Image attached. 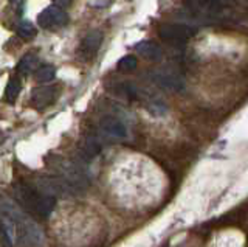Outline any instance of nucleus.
<instances>
[{"label": "nucleus", "instance_id": "3", "mask_svg": "<svg viewBox=\"0 0 248 247\" xmlns=\"http://www.w3.org/2000/svg\"><path fill=\"white\" fill-rule=\"evenodd\" d=\"M185 6L191 13L200 14L203 17H223L231 13L223 3L216 0H185Z\"/></svg>", "mask_w": 248, "mask_h": 247}, {"label": "nucleus", "instance_id": "1", "mask_svg": "<svg viewBox=\"0 0 248 247\" xmlns=\"http://www.w3.org/2000/svg\"><path fill=\"white\" fill-rule=\"evenodd\" d=\"M0 214L14 226V239L20 247H41L44 243L42 230L17 202L0 191Z\"/></svg>", "mask_w": 248, "mask_h": 247}, {"label": "nucleus", "instance_id": "2", "mask_svg": "<svg viewBox=\"0 0 248 247\" xmlns=\"http://www.w3.org/2000/svg\"><path fill=\"white\" fill-rule=\"evenodd\" d=\"M16 198L19 199V204L23 207V212L34 214L39 219H46L51 214L56 200L53 196L46 195L41 188L33 187L25 181H19L14 183Z\"/></svg>", "mask_w": 248, "mask_h": 247}, {"label": "nucleus", "instance_id": "19", "mask_svg": "<svg viewBox=\"0 0 248 247\" xmlns=\"http://www.w3.org/2000/svg\"><path fill=\"white\" fill-rule=\"evenodd\" d=\"M73 3V0H54V5L59 6V8H67L68 5H72Z\"/></svg>", "mask_w": 248, "mask_h": 247}, {"label": "nucleus", "instance_id": "21", "mask_svg": "<svg viewBox=\"0 0 248 247\" xmlns=\"http://www.w3.org/2000/svg\"><path fill=\"white\" fill-rule=\"evenodd\" d=\"M13 2H19V3H22V2H23V0H13Z\"/></svg>", "mask_w": 248, "mask_h": 247}, {"label": "nucleus", "instance_id": "4", "mask_svg": "<svg viewBox=\"0 0 248 247\" xmlns=\"http://www.w3.org/2000/svg\"><path fill=\"white\" fill-rule=\"evenodd\" d=\"M197 34V28L185 24H161L158 28V36L163 41L182 44Z\"/></svg>", "mask_w": 248, "mask_h": 247}, {"label": "nucleus", "instance_id": "8", "mask_svg": "<svg viewBox=\"0 0 248 247\" xmlns=\"http://www.w3.org/2000/svg\"><path fill=\"white\" fill-rule=\"evenodd\" d=\"M61 89L58 86H42L36 87L31 94V101H33L36 109H45L51 106L58 99Z\"/></svg>", "mask_w": 248, "mask_h": 247}, {"label": "nucleus", "instance_id": "6", "mask_svg": "<svg viewBox=\"0 0 248 247\" xmlns=\"http://www.w3.org/2000/svg\"><path fill=\"white\" fill-rule=\"evenodd\" d=\"M149 78L152 80V82H155L161 89H166L170 92H183L185 90L183 76H180L172 70H166V68L165 70H154V72H151Z\"/></svg>", "mask_w": 248, "mask_h": 247}, {"label": "nucleus", "instance_id": "9", "mask_svg": "<svg viewBox=\"0 0 248 247\" xmlns=\"http://www.w3.org/2000/svg\"><path fill=\"white\" fill-rule=\"evenodd\" d=\"M101 131L112 138H118V140H123V138H127V128L126 125L120 120L113 117V115H106V117L101 118L99 123Z\"/></svg>", "mask_w": 248, "mask_h": 247}, {"label": "nucleus", "instance_id": "5", "mask_svg": "<svg viewBox=\"0 0 248 247\" xmlns=\"http://www.w3.org/2000/svg\"><path fill=\"white\" fill-rule=\"evenodd\" d=\"M68 14L65 10L59 8L56 5L46 6L44 11L37 14V24L44 30H58L68 24Z\"/></svg>", "mask_w": 248, "mask_h": 247}, {"label": "nucleus", "instance_id": "10", "mask_svg": "<svg viewBox=\"0 0 248 247\" xmlns=\"http://www.w3.org/2000/svg\"><path fill=\"white\" fill-rule=\"evenodd\" d=\"M135 50L140 56H143L147 61H158L163 55V51L160 49L158 44H155L154 41H141L135 45Z\"/></svg>", "mask_w": 248, "mask_h": 247}, {"label": "nucleus", "instance_id": "20", "mask_svg": "<svg viewBox=\"0 0 248 247\" xmlns=\"http://www.w3.org/2000/svg\"><path fill=\"white\" fill-rule=\"evenodd\" d=\"M216 2H219V3H234V2H237V0H216Z\"/></svg>", "mask_w": 248, "mask_h": 247}, {"label": "nucleus", "instance_id": "11", "mask_svg": "<svg viewBox=\"0 0 248 247\" xmlns=\"http://www.w3.org/2000/svg\"><path fill=\"white\" fill-rule=\"evenodd\" d=\"M101 149H103V145H101V142L98 140V137L95 134H92V135H87V138H85V142L81 148V156L84 157L85 162H89L93 157H96L101 152Z\"/></svg>", "mask_w": 248, "mask_h": 247}, {"label": "nucleus", "instance_id": "17", "mask_svg": "<svg viewBox=\"0 0 248 247\" xmlns=\"http://www.w3.org/2000/svg\"><path fill=\"white\" fill-rule=\"evenodd\" d=\"M138 66V59L134 55H126L124 58L120 59L118 63V70L124 72V73H129V72H134Z\"/></svg>", "mask_w": 248, "mask_h": 247}, {"label": "nucleus", "instance_id": "7", "mask_svg": "<svg viewBox=\"0 0 248 247\" xmlns=\"http://www.w3.org/2000/svg\"><path fill=\"white\" fill-rule=\"evenodd\" d=\"M104 41V34L99 32V30H92L87 34L84 36V39L79 44V50H78V55H79L84 61H89L96 55L98 50L101 49Z\"/></svg>", "mask_w": 248, "mask_h": 247}, {"label": "nucleus", "instance_id": "12", "mask_svg": "<svg viewBox=\"0 0 248 247\" xmlns=\"http://www.w3.org/2000/svg\"><path fill=\"white\" fill-rule=\"evenodd\" d=\"M39 67V58L34 55V53H27L23 56L19 64H17V72L20 75H30V73H34Z\"/></svg>", "mask_w": 248, "mask_h": 247}, {"label": "nucleus", "instance_id": "14", "mask_svg": "<svg viewBox=\"0 0 248 247\" xmlns=\"http://www.w3.org/2000/svg\"><path fill=\"white\" fill-rule=\"evenodd\" d=\"M20 89H22V84H20V80L13 76L10 78L6 84V89H5V98L8 103H14L16 99H17L19 94H20Z\"/></svg>", "mask_w": 248, "mask_h": 247}, {"label": "nucleus", "instance_id": "13", "mask_svg": "<svg viewBox=\"0 0 248 247\" xmlns=\"http://www.w3.org/2000/svg\"><path fill=\"white\" fill-rule=\"evenodd\" d=\"M116 94H120L121 97L130 99V101L141 98V90H140V87H137L135 84H132V82L118 84V86H116Z\"/></svg>", "mask_w": 248, "mask_h": 247}, {"label": "nucleus", "instance_id": "18", "mask_svg": "<svg viewBox=\"0 0 248 247\" xmlns=\"http://www.w3.org/2000/svg\"><path fill=\"white\" fill-rule=\"evenodd\" d=\"M146 107H147V112L152 114V115H155V117H161V115H165L166 111H168L166 104H165V103H161L160 99H154V101H151Z\"/></svg>", "mask_w": 248, "mask_h": 247}, {"label": "nucleus", "instance_id": "15", "mask_svg": "<svg viewBox=\"0 0 248 247\" xmlns=\"http://www.w3.org/2000/svg\"><path fill=\"white\" fill-rule=\"evenodd\" d=\"M34 73L39 82H51L54 80V76H56V68L53 66L45 64V66H39Z\"/></svg>", "mask_w": 248, "mask_h": 247}, {"label": "nucleus", "instance_id": "16", "mask_svg": "<svg viewBox=\"0 0 248 247\" xmlns=\"http://www.w3.org/2000/svg\"><path fill=\"white\" fill-rule=\"evenodd\" d=\"M17 34L22 37V39H25V41H31V39H34L36 34H37V28L31 24L30 20H22L19 27H17Z\"/></svg>", "mask_w": 248, "mask_h": 247}]
</instances>
